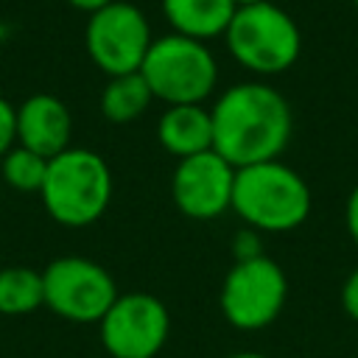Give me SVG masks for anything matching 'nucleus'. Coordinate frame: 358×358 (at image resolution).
I'll list each match as a JSON object with an SVG mask.
<instances>
[{"label":"nucleus","instance_id":"obj_14","mask_svg":"<svg viewBox=\"0 0 358 358\" xmlns=\"http://www.w3.org/2000/svg\"><path fill=\"white\" fill-rule=\"evenodd\" d=\"M154 101L151 87L145 84V78L137 73H126V76H112L101 92V115L109 123H131L137 120Z\"/></svg>","mask_w":358,"mask_h":358},{"label":"nucleus","instance_id":"obj_5","mask_svg":"<svg viewBox=\"0 0 358 358\" xmlns=\"http://www.w3.org/2000/svg\"><path fill=\"white\" fill-rule=\"evenodd\" d=\"M140 76L151 87L154 101H162L165 106L204 103L218 84V62L207 42L171 31L154 36Z\"/></svg>","mask_w":358,"mask_h":358},{"label":"nucleus","instance_id":"obj_19","mask_svg":"<svg viewBox=\"0 0 358 358\" xmlns=\"http://www.w3.org/2000/svg\"><path fill=\"white\" fill-rule=\"evenodd\" d=\"M341 308L350 319L358 322V266L347 274V280L341 285Z\"/></svg>","mask_w":358,"mask_h":358},{"label":"nucleus","instance_id":"obj_24","mask_svg":"<svg viewBox=\"0 0 358 358\" xmlns=\"http://www.w3.org/2000/svg\"><path fill=\"white\" fill-rule=\"evenodd\" d=\"M352 6H355V8H358V0H352Z\"/></svg>","mask_w":358,"mask_h":358},{"label":"nucleus","instance_id":"obj_13","mask_svg":"<svg viewBox=\"0 0 358 358\" xmlns=\"http://www.w3.org/2000/svg\"><path fill=\"white\" fill-rule=\"evenodd\" d=\"M235 11V0H162V14L171 31L199 42L224 36Z\"/></svg>","mask_w":358,"mask_h":358},{"label":"nucleus","instance_id":"obj_15","mask_svg":"<svg viewBox=\"0 0 358 358\" xmlns=\"http://www.w3.org/2000/svg\"><path fill=\"white\" fill-rule=\"evenodd\" d=\"M45 305V285L42 271L25 266L0 268V313L22 316Z\"/></svg>","mask_w":358,"mask_h":358},{"label":"nucleus","instance_id":"obj_6","mask_svg":"<svg viewBox=\"0 0 358 358\" xmlns=\"http://www.w3.org/2000/svg\"><path fill=\"white\" fill-rule=\"evenodd\" d=\"M288 299V277L282 266L268 257L235 260L224 274L218 305L224 319L243 333L263 330L277 322Z\"/></svg>","mask_w":358,"mask_h":358},{"label":"nucleus","instance_id":"obj_18","mask_svg":"<svg viewBox=\"0 0 358 358\" xmlns=\"http://www.w3.org/2000/svg\"><path fill=\"white\" fill-rule=\"evenodd\" d=\"M17 145V109L0 98V159Z\"/></svg>","mask_w":358,"mask_h":358},{"label":"nucleus","instance_id":"obj_10","mask_svg":"<svg viewBox=\"0 0 358 358\" xmlns=\"http://www.w3.org/2000/svg\"><path fill=\"white\" fill-rule=\"evenodd\" d=\"M235 171L238 168L215 151L179 159L171 176V199L176 210L193 221H215L232 210Z\"/></svg>","mask_w":358,"mask_h":358},{"label":"nucleus","instance_id":"obj_3","mask_svg":"<svg viewBox=\"0 0 358 358\" xmlns=\"http://www.w3.org/2000/svg\"><path fill=\"white\" fill-rule=\"evenodd\" d=\"M112 190L115 182L106 159L90 148L70 145L67 151L48 159L39 196L56 224L90 227L106 213Z\"/></svg>","mask_w":358,"mask_h":358},{"label":"nucleus","instance_id":"obj_2","mask_svg":"<svg viewBox=\"0 0 358 358\" xmlns=\"http://www.w3.org/2000/svg\"><path fill=\"white\" fill-rule=\"evenodd\" d=\"M313 193L305 176L282 159L235 171L232 213L260 235L294 232L310 215Z\"/></svg>","mask_w":358,"mask_h":358},{"label":"nucleus","instance_id":"obj_21","mask_svg":"<svg viewBox=\"0 0 358 358\" xmlns=\"http://www.w3.org/2000/svg\"><path fill=\"white\" fill-rule=\"evenodd\" d=\"M73 8H78V11H87V14H95V11H101L103 6H109V3H115V0H67Z\"/></svg>","mask_w":358,"mask_h":358},{"label":"nucleus","instance_id":"obj_12","mask_svg":"<svg viewBox=\"0 0 358 358\" xmlns=\"http://www.w3.org/2000/svg\"><path fill=\"white\" fill-rule=\"evenodd\" d=\"M159 145L176 157L187 159L204 151H213V115L204 103H176L165 106L157 120Z\"/></svg>","mask_w":358,"mask_h":358},{"label":"nucleus","instance_id":"obj_4","mask_svg":"<svg viewBox=\"0 0 358 358\" xmlns=\"http://www.w3.org/2000/svg\"><path fill=\"white\" fill-rule=\"evenodd\" d=\"M224 42L235 64L255 76H280L291 70L302 53V31L296 20L271 0L238 6Z\"/></svg>","mask_w":358,"mask_h":358},{"label":"nucleus","instance_id":"obj_8","mask_svg":"<svg viewBox=\"0 0 358 358\" xmlns=\"http://www.w3.org/2000/svg\"><path fill=\"white\" fill-rule=\"evenodd\" d=\"M45 285V308H50L56 316L67 322H101L103 313L117 299V285L112 274L78 255H64L48 263L42 271Z\"/></svg>","mask_w":358,"mask_h":358},{"label":"nucleus","instance_id":"obj_16","mask_svg":"<svg viewBox=\"0 0 358 358\" xmlns=\"http://www.w3.org/2000/svg\"><path fill=\"white\" fill-rule=\"evenodd\" d=\"M0 173H3L8 187H14L20 193H39L45 173H48V159L22 148V145H14L0 159Z\"/></svg>","mask_w":358,"mask_h":358},{"label":"nucleus","instance_id":"obj_20","mask_svg":"<svg viewBox=\"0 0 358 358\" xmlns=\"http://www.w3.org/2000/svg\"><path fill=\"white\" fill-rule=\"evenodd\" d=\"M344 227H347L350 241L358 246V185L347 196V204H344Z\"/></svg>","mask_w":358,"mask_h":358},{"label":"nucleus","instance_id":"obj_17","mask_svg":"<svg viewBox=\"0 0 358 358\" xmlns=\"http://www.w3.org/2000/svg\"><path fill=\"white\" fill-rule=\"evenodd\" d=\"M260 255H266V252H263L260 232H255V229H249V227L238 229L235 238H232V257H235V260H252V257H260Z\"/></svg>","mask_w":358,"mask_h":358},{"label":"nucleus","instance_id":"obj_9","mask_svg":"<svg viewBox=\"0 0 358 358\" xmlns=\"http://www.w3.org/2000/svg\"><path fill=\"white\" fill-rule=\"evenodd\" d=\"M98 327L112 358H157L171 333V313L159 296L131 291L117 294Z\"/></svg>","mask_w":358,"mask_h":358},{"label":"nucleus","instance_id":"obj_11","mask_svg":"<svg viewBox=\"0 0 358 358\" xmlns=\"http://www.w3.org/2000/svg\"><path fill=\"white\" fill-rule=\"evenodd\" d=\"M73 140V115L67 103L50 92H36L17 106V145L53 159Z\"/></svg>","mask_w":358,"mask_h":358},{"label":"nucleus","instance_id":"obj_1","mask_svg":"<svg viewBox=\"0 0 358 358\" xmlns=\"http://www.w3.org/2000/svg\"><path fill=\"white\" fill-rule=\"evenodd\" d=\"M213 151L232 168L280 159L294 134V112L285 95L268 81L227 87L210 106Z\"/></svg>","mask_w":358,"mask_h":358},{"label":"nucleus","instance_id":"obj_7","mask_svg":"<svg viewBox=\"0 0 358 358\" xmlns=\"http://www.w3.org/2000/svg\"><path fill=\"white\" fill-rule=\"evenodd\" d=\"M154 42L151 22L140 6L115 0L101 11L90 14L84 28L87 56L98 70L112 76L137 73Z\"/></svg>","mask_w":358,"mask_h":358},{"label":"nucleus","instance_id":"obj_23","mask_svg":"<svg viewBox=\"0 0 358 358\" xmlns=\"http://www.w3.org/2000/svg\"><path fill=\"white\" fill-rule=\"evenodd\" d=\"M238 6H255V3H268V0H235Z\"/></svg>","mask_w":358,"mask_h":358},{"label":"nucleus","instance_id":"obj_22","mask_svg":"<svg viewBox=\"0 0 358 358\" xmlns=\"http://www.w3.org/2000/svg\"><path fill=\"white\" fill-rule=\"evenodd\" d=\"M227 358H268V355H260V352H232Z\"/></svg>","mask_w":358,"mask_h":358}]
</instances>
